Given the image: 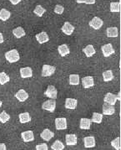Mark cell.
Masks as SVG:
<instances>
[{
  "mask_svg": "<svg viewBox=\"0 0 121 150\" xmlns=\"http://www.w3.org/2000/svg\"><path fill=\"white\" fill-rule=\"evenodd\" d=\"M5 58L9 63H15L19 60L20 55H19L18 50L13 49V50H11L5 53Z\"/></svg>",
  "mask_w": 121,
  "mask_h": 150,
  "instance_id": "obj_1",
  "label": "cell"
},
{
  "mask_svg": "<svg viewBox=\"0 0 121 150\" xmlns=\"http://www.w3.org/2000/svg\"><path fill=\"white\" fill-rule=\"evenodd\" d=\"M44 95L47 97H48V98H50V99L55 100L57 98V96H58V91L55 88V86L50 85V86H48V87H47V89H46L45 92H44Z\"/></svg>",
  "mask_w": 121,
  "mask_h": 150,
  "instance_id": "obj_2",
  "label": "cell"
},
{
  "mask_svg": "<svg viewBox=\"0 0 121 150\" xmlns=\"http://www.w3.org/2000/svg\"><path fill=\"white\" fill-rule=\"evenodd\" d=\"M42 108L43 110H46V111L53 112L55 110V108H56V102H55V100L50 99V100H48V101L44 102L43 103Z\"/></svg>",
  "mask_w": 121,
  "mask_h": 150,
  "instance_id": "obj_3",
  "label": "cell"
},
{
  "mask_svg": "<svg viewBox=\"0 0 121 150\" xmlns=\"http://www.w3.org/2000/svg\"><path fill=\"white\" fill-rule=\"evenodd\" d=\"M55 66H49V65H43L42 68V76L47 77V76H51L55 72Z\"/></svg>",
  "mask_w": 121,
  "mask_h": 150,
  "instance_id": "obj_4",
  "label": "cell"
},
{
  "mask_svg": "<svg viewBox=\"0 0 121 150\" xmlns=\"http://www.w3.org/2000/svg\"><path fill=\"white\" fill-rule=\"evenodd\" d=\"M103 20L101 18H99V17H94L90 20V22L89 23V24H90V26L91 28H93L94 30L100 29L103 26Z\"/></svg>",
  "mask_w": 121,
  "mask_h": 150,
  "instance_id": "obj_5",
  "label": "cell"
},
{
  "mask_svg": "<svg viewBox=\"0 0 121 150\" xmlns=\"http://www.w3.org/2000/svg\"><path fill=\"white\" fill-rule=\"evenodd\" d=\"M55 127L57 130H64L67 128V120L64 117H58L55 119Z\"/></svg>",
  "mask_w": 121,
  "mask_h": 150,
  "instance_id": "obj_6",
  "label": "cell"
},
{
  "mask_svg": "<svg viewBox=\"0 0 121 150\" xmlns=\"http://www.w3.org/2000/svg\"><path fill=\"white\" fill-rule=\"evenodd\" d=\"M101 50H102V53H103L104 56H105V57H109V55L115 53V50H114L113 45L111 44L104 45L101 47Z\"/></svg>",
  "mask_w": 121,
  "mask_h": 150,
  "instance_id": "obj_7",
  "label": "cell"
},
{
  "mask_svg": "<svg viewBox=\"0 0 121 150\" xmlns=\"http://www.w3.org/2000/svg\"><path fill=\"white\" fill-rule=\"evenodd\" d=\"M117 96H115V94L113 93H110V92H108L104 98V103H107V104H109V105H112V106H115V103L117 102Z\"/></svg>",
  "mask_w": 121,
  "mask_h": 150,
  "instance_id": "obj_8",
  "label": "cell"
},
{
  "mask_svg": "<svg viewBox=\"0 0 121 150\" xmlns=\"http://www.w3.org/2000/svg\"><path fill=\"white\" fill-rule=\"evenodd\" d=\"M82 85L85 89H88V88H90L92 86H94V82L93 76H85L84 78H82Z\"/></svg>",
  "mask_w": 121,
  "mask_h": 150,
  "instance_id": "obj_9",
  "label": "cell"
},
{
  "mask_svg": "<svg viewBox=\"0 0 121 150\" xmlns=\"http://www.w3.org/2000/svg\"><path fill=\"white\" fill-rule=\"evenodd\" d=\"M61 30L63 31V33L65 34L66 35H71L74 30V27L69 22H65L62 26Z\"/></svg>",
  "mask_w": 121,
  "mask_h": 150,
  "instance_id": "obj_10",
  "label": "cell"
},
{
  "mask_svg": "<svg viewBox=\"0 0 121 150\" xmlns=\"http://www.w3.org/2000/svg\"><path fill=\"white\" fill-rule=\"evenodd\" d=\"M21 137L25 143L33 142L34 140V135L33 131H25L21 133Z\"/></svg>",
  "mask_w": 121,
  "mask_h": 150,
  "instance_id": "obj_11",
  "label": "cell"
},
{
  "mask_svg": "<svg viewBox=\"0 0 121 150\" xmlns=\"http://www.w3.org/2000/svg\"><path fill=\"white\" fill-rule=\"evenodd\" d=\"M20 76L22 78H30L33 76V70L30 67H24L20 69Z\"/></svg>",
  "mask_w": 121,
  "mask_h": 150,
  "instance_id": "obj_12",
  "label": "cell"
},
{
  "mask_svg": "<svg viewBox=\"0 0 121 150\" xmlns=\"http://www.w3.org/2000/svg\"><path fill=\"white\" fill-rule=\"evenodd\" d=\"M84 144H85V147L86 149L94 148L95 146V138L93 136L85 137L84 138Z\"/></svg>",
  "mask_w": 121,
  "mask_h": 150,
  "instance_id": "obj_13",
  "label": "cell"
},
{
  "mask_svg": "<svg viewBox=\"0 0 121 150\" xmlns=\"http://www.w3.org/2000/svg\"><path fill=\"white\" fill-rule=\"evenodd\" d=\"M78 105V101L74 98H66L65 100V108L67 109L73 110L77 108Z\"/></svg>",
  "mask_w": 121,
  "mask_h": 150,
  "instance_id": "obj_14",
  "label": "cell"
},
{
  "mask_svg": "<svg viewBox=\"0 0 121 150\" xmlns=\"http://www.w3.org/2000/svg\"><path fill=\"white\" fill-rule=\"evenodd\" d=\"M103 114L106 115V116H110V115H113L115 113V109L114 108V106L112 105H109L107 103H104L103 105Z\"/></svg>",
  "mask_w": 121,
  "mask_h": 150,
  "instance_id": "obj_15",
  "label": "cell"
},
{
  "mask_svg": "<svg viewBox=\"0 0 121 150\" xmlns=\"http://www.w3.org/2000/svg\"><path fill=\"white\" fill-rule=\"evenodd\" d=\"M15 97L18 99L19 102H25L28 98H29V94L24 90V89H21V90H19L15 94Z\"/></svg>",
  "mask_w": 121,
  "mask_h": 150,
  "instance_id": "obj_16",
  "label": "cell"
},
{
  "mask_svg": "<svg viewBox=\"0 0 121 150\" xmlns=\"http://www.w3.org/2000/svg\"><path fill=\"white\" fill-rule=\"evenodd\" d=\"M36 40L39 44H44L49 40V37L46 32H41L36 35Z\"/></svg>",
  "mask_w": 121,
  "mask_h": 150,
  "instance_id": "obj_17",
  "label": "cell"
},
{
  "mask_svg": "<svg viewBox=\"0 0 121 150\" xmlns=\"http://www.w3.org/2000/svg\"><path fill=\"white\" fill-rule=\"evenodd\" d=\"M65 141L68 146H73L77 144V136L75 134H67Z\"/></svg>",
  "mask_w": 121,
  "mask_h": 150,
  "instance_id": "obj_18",
  "label": "cell"
},
{
  "mask_svg": "<svg viewBox=\"0 0 121 150\" xmlns=\"http://www.w3.org/2000/svg\"><path fill=\"white\" fill-rule=\"evenodd\" d=\"M54 136H55V133L52 132V131H50L49 129H44V130L41 132V134H40V137H41L44 141H49L51 138H54Z\"/></svg>",
  "mask_w": 121,
  "mask_h": 150,
  "instance_id": "obj_19",
  "label": "cell"
},
{
  "mask_svg": "<svg viewBox=\"0 0 121 150\" xmlns=\"http://www.w3.org/2000/svg\"><path fill=\"white\" fill-rule=\"evenodd\" d=\"M91 126V119L89 118H81L80 123H79V127L80 129L84 130H89Z\"/></svg>",
  "mask_w": 121,
  "mask_h": 150,
  "instance_id": "obj_20",
  "label": "cell"
},
{
  "mask_svg": "<svg viewBox=\"0 0 121 150\" xmlns=\"http://www.w3.org/2000/svg\"><path fill=\"white\" fill-rule=\"evenodd\" d=\"M58 50H59V53L60 54L61 56H66L67 54H69L70 53V50H69V46L65 45V44H64V45H59V47H58Z\"/></svg>",
  "mask_w": 121,
  "mask_h": 150,
  "instance_id": "obj_21",
  "label": "cell"
},
{
  "mask_svg": "<svg viewBox=\"0 0 121 150\" xmlns=\"http://www.w3.org/2000/svg\"><path fill=\"white\" fill-rule=\"evenodd\" d=\"M83 51L87 57H91L95 54V49L94 48V46L92 45H87L85 48L83 49Z\"/></svg>",
  "mask_w": 121,
  "mask_h": 150,
  "instance_id": "obj_22",
  "label": "cell"
},
{
  "mask_svg": "<svg viewBox=\"0 0 121 150\" xmlns=\"http://www.w3.org/2000/svg\"><path fill=\"white\" fill-rule=\"evenodd\" d=\"M106 35L108 37H110V38H115L117 37L118 35H119V31H118V28L117 27H110V28H108L107 30H106Z\"/></svg>",
  "mask_w": 121,
  "mask_h": 150,
  "instance_id": "obj_23",
  "label": "cell"
},
{
  "mask_svg": "<svg viewBox=\"0 0 121 150\" xmlns=\"http://www.w3.org/2000/svg\"><path fill=\"white\" fill-rule=\"evenodd\" d=\"M18 117H19V121H20L21 123H27V122H29L31 121L30 114L29 112L20 113Z\"/></svg>",
  "mask_w": 121,
  "mask_h": 150,
  "instance_id": "obj_24",
  "label": "cell"
},
{
  "mask_svg": "<svg viewBox=\"0 0 121 150\" xmlns=\"http://www.w3.org/2000/svg\"><path fill=\"white\" fill-rule=\"evenodd\" d=\"M103 79L104 82H109L110 81H112L114 79V74L113 71L108 70V71H105L103 72Z\"/></svg>",
  "mask_w": 121,
  "mask_h": 150,
  "instance_id": "obj_25",
  "label": "cell"
},
{
  "mask_svg": "<svg viewBox=\"0 0 121 150\" xmlns=\"http://www.w3.org/2000/svg\"><path fill=\"white\" fill-rule=\"evenodd\" d=\"M11 13L8 11L5 8H2L0 10V20L2 21H6L8 18H10Z\"/></svg>",
  "mask_w": 121,
  "mask_h": 150,
  "instance_id": "obj_26",
  "label": "cell"
},
{
  "mask_svg": "<svg viewBox=\"0 0 121 150\" xmlns=\"http://www.w3.org/2000/svg\"><path fill=\"white\" fill-rule=\"evenodd\" d=\"M13 34L16 38L19 39V38H22V37H24L25 35V31L22 27H18V28H16V29L13 30Z\"/></svg>",
  "mask_w": 121,
  "mask_h": 150,
  "instance_id": "obj_27",
  "label": "cell"
},
{
  "mask_svg": "<svg viewBox=\"0 0 121 150\" xmlns=\"http://www.w3.org/2000/svg\"><path fill=\"white\" fill-rule=\"evenodd\" d=\"M69 84L77 86L79 84V76L77 74H72L69 76Z\"/></svg>",
  "mask_w": 121,
  "mask_h": 150,
  "instance_id": "obj_28",
  "label": "cell"
},
{
  "mask_svg": "<svg viewBox=\"0 0 121 150\" xmlns=\"http://www.w3.org/2000/svg\"><path fill=\"white\" fill-rule=\"evenodd\" d=\"M103 120V114L98 113V112H94L92 116V119L91 122H95V123H101Z\"/></svg>",
  "mask_w": 121,
  "mask_h": 150,
  "instance_id": "obj_29",
  "label": "cell"
},
{
  "mask_svg": "<svg viewBox=\"0 0 121 150\" xmlns=\"http://www.w3.org/2000/svg\"><path fill=\"white\" fill-rule=\"evenodd\" d=\"M110 11L113 13H119L120 11V3L112 2L110 4Z\"/></svg>",
  "mask_w": 121,
  "mask_h": 150,
  "instance_id": "obj_30",
  "label": "cell"
},
{
  "mask_svg": "<svg viewBox=\"0 0 121 150\" xmlns=\"http://www.w3.org/2000/svg\"><path fill=\"white\" fill-rule=\"evenodd\" d=\"M53 150H64V144H63L59 140H56L54 144L51 146Z\"/></svg>",
  "mask_w": 121,
  "mask_h": 150,
  "instance_id": "obj_31",
  "label": "cell"
},
{
  "mask_svg": "<svg viewBox=\"0 0 121 150\" xmlns=\"http://www.w3.org/2000/svg\"><path fill=\"white\" fill-rule=\"evenodd\" d=\"M10 81L9 76L5 72H0V85H4Z\"/></svg>",
  "mask_w": 121,
  "mask_h": 150,
  "instance_id": "obj_32",
  "label": "cell"
},
{
  "mask_svg": "<svg viewBox=\"0 0 121 150\" xmlns=\"http://www.w3.org/2000/svg\"><path fill=\"white\" fill-rule=\"evenodd\" d=\"M46 11V9L45 8H43L41 5H37L36 8H34V13L36 14L37 16H38V17H42L43 14L45 13Z\"/></svg>",
  "mask_w": 121,
  "mask_h": 150,
  "instance_id": "obj_33",
  "label": "cell"
},
{
  "mask_svg": "<svg viewBox=\"0 0 121 150\" xmlns=\"http://www.w3.org/2000/svg\"><path fill=\"white\" fill-rule=\"evenodd\" d=\"M10 119V116L6 112H2L0 113V122L2 123H6Z\"/></svg>",
  "mask_w": 121,
  "mask_h": 150,
  "instance_id": "obj_34",
  "label": "cell"
},
{
  "mask_svg": "<svg viewBox=\"0 0 121 150\" xmlns=\"http://www.w3.org/2000/svg\"><path fill=\"white\" fill-rule=\"evenodd\" d=\"M111 145L113 148H115L116 150L120 149V138H116L111 142Z\"/></svg>",
  "mask_w": 121,
  "mask_h": 150,
  "instance_id": "obj_35",
  "label": "cell"
},
{
  "mask_svg": "<svg viewBox=\"0 0 121 150\" xmlns=\"http://www.w3.org/2000/svg\"><path fill=\"white\" fill-rule=\"evenodd\" d=\"M64 11V8L62 6V5H59V4H57L55 8V12L58 14H62Z\"/></svg>",
  "mask_w": 121,
  "mask_h": 150,
  "instance_id": "obj_36",
  "label": "cell"
},
{
  "mask_svg": "<svg viewBox=\"0 0 121 150\" xmlns=\"http://www.w3.org/2000/svg\"><path fill=\"white\" fill-rule=\"evenodd\" d=\"M36 150H48V145L46 144H41L36 145Z\"/></svg>",
  "mask_w": 121,
  "mask_h": 150,
  "instance_id": "obj_37",
  "label": "cell"
},
{
  "mask_svg": "<svg viewBox=\"0 0 121 150\" xmlns=\"http://www.w3.org/2000/svg\"><path fill=\"white\" fill-rule=\"evenodd\" d=\"M95 2H96V0H85V4H95Z\"/></svg>",
  "mask_w": 121,
  "mask_h": 150,
  "instance_id": "obj_38",
  "label": "cell"
},
{
  "mask_svg": "<svg viewBox=\"0 0 121 150\" xmlns=\"http://www.w3.org/2000/svg\"><path fill=\"white\" fill-rule=\"evenodd\" d=\"M9 1L11 2V4H13V5H16V4H19L21 2V0H9Z\"/></svg>",
  "mask_w": 121,
  "mask_h": 150,
  "instance_id": "obj_39",
  "label": "cell"
},
{
  "mask_svg": "<svg viewBox=\"0 0 121 150\" xmlns=\"http://www.w3.org/2000/svg\"><path fill=\"white\" fill-rule=\"evenodd\" d=\"M0 150H7L6 145L4 144H0Z\"/></svg>",
  "mask_w": 121,
  "mask_h": 150,
  "instance_id": "obj_40",
  "label": "cell"
},
{
  "mask_svg": "<svg viewBox=\"0 0 121 150\" xmlns=\"http://www.w3.org/2000/svg\"><path fill=\"white\" fill-rule=\"evenodd\" d=\"M3 42V34L0 33V44Z\"/></svg>",
  "mask_w": 121,
  "mask_h": 150,
  "instance_id": "obj_41",
  "label": "cell"
},
{
  "mask_svg": "<svg viewBox=\"0 0 121 150\" xmlns=\"http://www.w3.org/2000/svg\"><path fill=\"white\" fill-rule=\"evenodd\" d=\"M78 4H84L85 2V0H76Z\"/></svg>",
  "mask_w": 121,
  "mask_h": 150,
  "instance_id": "obj_42",
  "label": "cell"
},
{
  "mask_svg": "<svg viewBox=\"0 0 121 150\" xmlns=\"http://www.w3.org/2000/svg\"><path fill=\"white\" fill-rule=\"evenodd\" d=\"M117 100H119V101H120V91L118 93V95H117Z\"/></svg>",
  "mask_w": 121,
  "mask_h": 150,
  "instance_id": "obj_43",
  "label": "cell"
},
{
  "mask_svg": "<svg viewBox=\"0 0 121 150\" xmlns=\"http://www.w3.org/2000/svg\"><path fill=\"white\" fill-rule=\"evenodd\" d=\"M2 105H3V102H1V101H0V108L2 107Z\"/></svg>",
  "mask_w": 121,
  "mask_h": 150,
  "instance_id": "obj_44",
  "label": "cell"
}]
</instances>
